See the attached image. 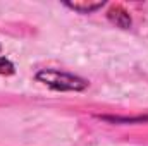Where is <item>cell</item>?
<instances>
[{"label":"cell","mask_w":148,"mask_h":146,"mask_svg":"<svg viewBox=\"0 0 148 146\" xmlns=\"http://www.w3.org/2000/svg\"><path fill=\"white\" fill-rule=\"evenodd\" d=\"M36 79L41 81L43 84L59 89V91H81L88 86V83L77 76L67 72H60V71H53V69H43L36 74Z\"/></svg>","instance_id":"6da1fadb"},{"label":"cell","mask_w":148,"mask_h":146,"mask_svg":"<svg viewBox=\"0 0 148 146\" xmlns=\"http://www.w3.org/2000/svg\"><path fill=\"white\" fill-rule=\"evenodd\" d=\"M107 16H109V19H110L115 26H119V28H122V29H126V28L131 26V17H129V14H127L121 5L112 7Z\"/></svg>","instance_id":"7a4b0ae2"},{"label":"cell","mask_w":148,"mask_h":146,"mask_svg":"<svg viewBox=\"0 0 148 146\" xmlns=\"http://www.w3.org/2000/svg\"><path fill=\"white\" fill-rule=\"evenodd\" d=\"M66 5L69 9H73V10L81 12V14H90V12L100 9L103 3L102 2H74V3H66Z\"/></svg>","instance_id":"3957f363"},{"label":"cell","mask_w":148,"mask_h":146,"mask_svg":"<svg viewBox=\"0 0 148 146\" xmlns=\"http://www.w3.org/2000/svg\"><path fill=\"white\" fill-rule=\"evenodd\" d=\"M14 72V65L10 60H7L5 57H0V74H12Z\"/></svg>","instance_id":"277c9868"}]
</instances>
